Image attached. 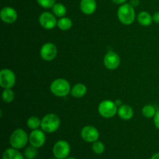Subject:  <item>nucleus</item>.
Instances as JSON below:
<instances>
[{
  "label": "nucleus",
  "instance_id": "obj_1",
  "mask_svg": "<svg viewBox=\"0 0 159 159\" xmlns=\"http://www.w3.org/2000/svg\"><path fill=\"white\" fill-rule=\"evenodd\" d=\"M117 18L122 24H132L135 20L134 8L130 3L120 5L117 9Z\"/></svg>",
  "mask_w": 159,
  "mask_h": 159
},
{
  "label": "nucleus",
  "instance_id": "obj_2",
  "mask_svg": "<svg viewBox=\"0 0 159 159\" xmlns=\"http://www.w3.org/2000/svg\"><path fill=\"white\" fill-rule=\"evenodd\" d=\"M71 85L68 81L65 79H54L50 85L51 93L57 97H65L71 93Z\"/></svg>",
  "mask_w": 159,
  "mask_h": 159
},
{
  "label": "nucleus",
  "instance_id": "obj_3",
  "mask_svg": "<svg viewBox=\"0 0 159 159\" xmlns=\"http://www.w3.org/2000/svg\"><path fill=\"white\" fill-rule=\"evenodd\" d=\"M61 125V120L54 113H48L41 119L40 128L45 133H54L58 130Z\"/></svg>",
  "mask_w": 159,
  "mask_h": 159
},
{
  "label": "nucleus",
  "instance_id": "obj_4",
  "mask_svg": "<svg viewBox=\"0 0 159 159\" xmlns=\"http://www.w3.org/2000/svg\"><path fill=\"white\" fill-rule=\"evenodd\" d=\"M29 135L23 129L17 128L11 134L9 137V144L11 147L16 149H22L27 144Z\"/></svg>",
  "mask_w": 159,
  "mask_h": 159
},
{
  "label": "nucleus",
  "instance_id": "obj_5",
  "mask_svg": "<svg viewBox=\"0 0 159 159\" xmlns=\"http://www.w3.org/2000/svg\"><path fill=\"white\" fill-rule=\"evenodd\" d=\"M118 108L115 102L111 100H103L98 107V112L99 115L106 119H110L116 116Z\"/></svg>",
  "mask_w": 159,
  "mask_h": 159
},
{
  "label": "nucleus",
  "instance_id": "obj_6",
  "mask_svg": "<svg viewBox=\"0 0 159 159\" xmlns=\"http://www.w3.org/2000/svg\"><path fill=\"white\" fill-rule=\"evenodd\" d=\"M16 84L15 73L9 68H3L0 71V85L2 89H12Z\"/></svg>",
  "mask_w": 159,
  "mask_h": 159
},
{
  "label": "nucleus",
  "instance_id": "obj_7",
  "mask_svg": "<svg viewBox=\"0 0 159 159\" xmlns=\"http://www.w3.org/2000/svg\"><path fill=\"white\" fill-rule=\"evenodd\" d=\"M70 152L71 148L69 144L64 140L57 141L53 147V155L56 158L65 159L68 157Z\"/></svg>",
  "mask_w": 159,
  "mask_h": 159
},
{
  "label": "nucleus",
  "instance_id": "obj_8",
  "mask_svg": "<svg viewBox=\"0 0 159 159\" xmlns=\"http://www.w3.org/2000/svg\"><path fill=\"white\" fill-rule=\"evenodd\" d=\"M57 54V48L54 43L48 42L42 45L40 51V55L43 61H51Z\"/></svg>",
  "mask_w": 159,
  "mask_h": 159
},
{
  "label": "nucleus",
  "instance_id": "obj_9",
  "mask_svg": "<svg viewBox=\"0 0 159 159\" xmlns=\"http://www.w3.org/2000/svg\"><path fill=\"white\" fill-rule=\"evenodd\" d=\"M39 23L45 30H52L57 26L56 16L50 12H43L39 16Z\"/></svg>",
  "mask_w": 159,
  "mask_h": 159
},
{
  "label": "nucleus",
  "instance_id": "obj_10",
  "mask_svg": "<svg viewBox=\"0 0 159 159\" xmlns=\"http://www.w3.org/2000/svg\"><path fill=\"white\" fill-rule=\"evenodd\" d=\"M46 141L45 132L42 130H33L29 135V142L30 145L39 148H41Z\"/></svg>",
  "mask_w": 159,
  "mask_h": 159
},
{
  "label": "nucleus",
  "instance_id": "obj_11",
  "mask_svg": "<svg viewBox=\"0 0 159 159\" xmlns=\"http://www.w3.org/2000/svg\"><path fill=\"white\" fill-rule=\"evenodd\" d=\"M120 57L114 51H109L103 58V65L109 70H115L120 66Z\"/></svg>",
  "mask_w": 159,
  "mask_h": 159
},
{
  "label": "nucleus",
  "instance_id": "obj_12",
  "mask_svg": "<svg viewBox=\"0 0 159 159\" xmlns=\"http://www.w3.org/2000/svg\"><path fill=\"white\" fill-rule=\"evenodd\" d=\"M81 137L86 142L93 143L99 140V133L96 127L89 125L85 126L82 129Z\"/></svg>",
  "mask_w": 159,
  "mask_h": 159
},
{
  "label": "nucleus",
  "instance_id": "obj_13",
  "mask_svg": "<svg viewBox=\"0 0 159 159\" xmlns=\"http://www.w3.org/2000/svg\"><path fill=\"white\" fill-rule=\"evenodd\" d=\"M0 18L2 21L7 24H12L16 21L18 18V13L15 9L10 6H6L2 8L0 12Z\"/></svg>",
  "mask_w": 159,
  "mask_h": 159
},
{
  "label": "nucleus",
  "instance_id": "obj_14",
  "mask_svg": "<svg viewBox=\"0 0 159 159\" xmlns=\"http://www.w3.org/2000/svg\"><path fill=\"white\" fill-rule=\"evenodd\" d=\"M97 8L96 0H81L80 9L85 15H92L94 13Z\"/></svg>",
  "mask_w": 159,
  "mask_h": 159
},
{
  "label": "nucleus",
  "instance_id": "obj_15",
  "mask_svg": "<svg viewBox=\"0 0 159 159\" xmlns=\"http://www.w3.org/2000/svg\"><path fill=\"white\" fill-rule=\"evenodd\" d=\"M117 114L120 119L124 120H129L134 116V110L130 106L123 104L118 108Z\"/></svg>",
  "mask_w": 159,
  "mask_h": 159
},
{
  "label": "nucleus",
  "instance_id": "obj_16",
  "mask_svg": "<svg viewBox=\"0 0 159 159\" xmlns=\"http://www.w3.org/2000/svg\"><path fill=\"white\" fill-rule=\"evenodd\" d=\"M87 93V88L84 84L78 83L75 85L71 89V95L75 98H82L85 96Z\"/></svg>",
  "mask_w": 159,
  "mask_h": 159
},
{
  "label": "nucleus",
  "instance_id": "obj_17",
  "mask_svg": "<svg viewBox=\"0 0 159 159\" xmlns=\"http://www.w3.org/2000/svg\"><path fill=\"white\" fill-rule=\"evenodd\" d=\"M2 159H24V156L18 151V149L10 148L5 150L2 154Z\"/></svg>",
  "mask_w": 159,
  "mask_h": 159
},
{
  "label": "nucleus",
  "instance_id": "obj_18",
  "mask_svg": "<svg viewBox=\"0 0 159 159\" xmlns=\"http://www.w3.org/2000/svg\"><path fill=\"white\" fill-rule=\"evenodd\" d=\"M138 21L141 26H148L152 25L153 19H152V16H151L149 12L142 11L138 15Z\"/></svg>",
  "mask_w": 159,
  "mask_h": 159
},
{
  "label": "nucleus",
  "instance_id": "obj_19",
  "mask_svg": "<svg viewBox=\"0 0 159 159\" xmlns=\"http://www.w3.org/2000/svg\"><path fill=\"white\" fill-rule=\"evenodd\" d=\"M52 13L56 17L61 18L64 17L67 13V9L62 3H57L54 5L52 8Z\"/></svg>",
  "mask_w": 159,
  "mask_h": 159
},
{
  "label": "nucleus",
  "instance_id": "obj_20",
  "mask_svg": "<svg viewBox=\"0 0 159 159\" xmlns=\"http://www.w3.org/2000/svg\"><path fill=\"white\" fill-rule=\"evenodd\" d=\"M57 26L63 31L68 30L72 26V21L68 17H61L59 19V20H57Z\"/></svg>",
  "mask_w": 159,
  "mask_h": 159
},
{
  "label": "nucleus",
  "instance_id": "obj_21",
  "mask_svg": "<svg viewBox=\"0 0 159 159\" xmlns=\"http://www.w3.org/2000/svg\"><path fill=\"white\" fill-rule=\"evenodd\" d=\"M141 112H142V114L144 117L151 119V118H154L157 110L154 106L148 104V105H146L143 107Z\"/></svg>",
  "mask_w": 159,
  "mask_h": 159
},
{
  "label": "nucleus",
  "instance_id": "obj_22",
  "mask_svg": "<svg viewBox=\"0 0 159 159\" xmlns=\"http://www.w3.org/2000/svg\"><path fill=\"white\" fill-rule=\"evenodd\" d=\"M40 124H41V120L35 116H30L26 121V125H27L28 128L32 130L38 129L40 127Z\"/></svg>",
  "mask_w": 159,
  "mask_h": 159
},
{
  "label": "nucleus",
  "instance_id": "obj_23",
  "mask_svg": "<svg viewBox=\"0 0 159 159\" xmlns=\"http://www.w3.org/2000/svg\"><path fill=\"white\" fill-rule=\"evenodd\" d=\"M14 98H15V94L12 89H4L2 93V99L3 102L6 103H10L14 100Z\"/></svg>",
  "mask_w": 159,
  "mask_h": 159
},
{
  "label": "nucleus",
  "instance_id": "obj_24",
  "mask_svg": "<svg viewBox=\"0 0 159 159\" xmlns=\"http://www.w3.org/2000/svg\"><path fill=\"white\" fill-rule=\"evenodd\" d=\"M37 148L30 145L26 148L24 151V157L26 159H34L37 156Z\"/></svg>",
  "mask_w": 159,
  "mask_h": 159
},
{
  "label": "nucleus",
  "instance_id": "obj_25",
  "mask_svg": "<svg viewBox=\"0 0 159 159\" xmlns=\"http://www.w3.org/2000/svg\"><path fill=\"white\" fill-rule=\"evenodd\" d=\"M92 149H93V152L96 153V155H102L105 151V145L102 141H96L93 143Z\"/></svg>",
  "mask_w": 159,
  "mask_h": 159
},
{
  "label": "nucleus",
  "instance_id": "obj_26",
  "mask_svg": "<svg viewBox=\"0 0 159 159\" xmlns=\"http://www.w3.org/2000/svg\"><path fill=\"white\" fill-rule=\"evenodd\" d=\"M37 2L43 9H51L56 3V0H37Z\"/></svg>",
  "mask_w": 159,
  "mask_h": 159
},
{
  "label": "nucleus",
  "instance_id": "obj_27",
  "mask_svg": "<svg viewBox=\"0 0 159 159\" xmlns=\"http://www.w3.org/2000/svg\"><path fill=\"white\" fill-rule=\"evenodd\" d=\"M153 119H154V124H155V127H156L158 130H159V110H157L156 113H155Z\"/></svg>",
  "mask_w": 159,
  "mask_h": 159
},
{
  "label": "nucleus",
  "instance_id": "obj_28",
  "mask_svg": "<svg viewBox=\"0 0 159 159\" xmlns=\"http://www.w3.org/2000/svg\"><path fill=\"white\" fill-rule=\"evenodd\" d=\"M152 19H153V22H155L157 24H159V12L154 13V15L152 16Z\"/></svg>",
  "mask_w": 159,
  "mask_h": 159
},
{
  "label": "nucleus",
  "instance_id": "obj_29",
  "mask_svg": "<svg viewBox=\"0 0 159 159\" xmlns=\"http://www.w3.org/2000/svg\"><path fill=\"white\" fill-rule=\"evenodd\" d=\"M130 4L133 6L134 8L137 7V6H139L140 4V0H130Z\"/></svg>",
  "mask_w": 159,
  "mask_h": 159
},
{
  "label": "nucleus",
  "instance_id": "obj_30",
  "mask_svg": "<svg viewBox=\"0 0 159 159\" xmlns=\"http://www.w3.org/2000/svg\"><path fill=\"white\" fill-rule=\"evenodd\" d=\"M127 0H111L112 2H113L114 4L116 5H123L124 3H126Z\"/></svg>",
  "mask_w": 159,
  "mask_h": 159
},
{
  "label": "nucleus",
  "instance_id": "obj_31",
  "mask_svg": "<svg viewBox=\"0 0 159 159\" xmlns=\"http://www.w3.org/2000/svg\"><path fill=\"white\" fill-rule=\"evenodd\" d=\"M151 159H159V153H155L152 156Z\"/></svg>",
  "mask_w": 159,
  "mask_h": 159
},
{
  "label": "nucleus",
  "instance_id": "obj_32",
  "mask_svg": "<svg viewBox=\"0 0 159 159\" xmlns=\"http://www.w3.org/2000/svg\"><path fill=\"white\" fill-rule=\"evenodd\" d=\"M115 103L116 104V106H121L122 102H121L120 100H116V102H115Z\"/></svg>",
  "mask_w": 159,
  "mask_h": 159
},
{
  "label": "nucleus",
  "instance_id": "obj_33",
  "mask_svg": "<svg viewBox=\"0 0 159 159\" xmlns=\"http://www.w3.org/2000/svg\"><path fill=\"white\" fill-rule=\"evenodd\" d=\"M65 159H76V158H72V157H68V158H66Z\"/></svg>",
  "mask_w": 159,
  "mask_h": 159
},
{
  "label": "nucleus",
  "instance_id": "obj_34",
  "mask_svg": "<svg viewBox=\"0 0 159 159\" xmlns=\"http://www.w3.org/2000/svg\"><path fill=\"white\" fill-rule=\"evenodd\" d=\"M51 159H58V158H51Z\"/></svg>",
  "mask_w": 159,
  "mask_h": 159
}]
</instances>
